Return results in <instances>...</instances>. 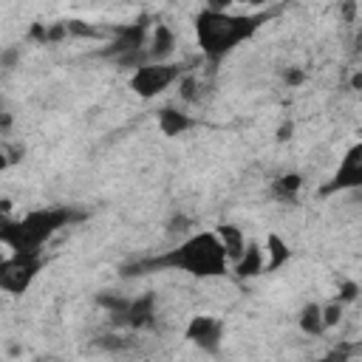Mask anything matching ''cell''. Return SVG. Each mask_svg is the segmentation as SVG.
<instances>
[{"mask_svg":"<svg viewBox=\"0 0 362 362\" xmlns=\"http://www.w3.org/2000/svg\"><path fill=\"white\" fill-rule=\"evenodd\" d=\"M342 314H345V305L339 300H331L322 305V320H325V328H337L342 322Z\"/></svg>","mask_w":362,"mask_h":362,"instance_id":"cell-16","label":"cell"},{"mask_svg":"<svg viewBox=\"0 0 362 362\" xmlns=\"http://www.w3.org/2000/svg\"><path fill=\"white\" fill-rule=\"evenodd\" d=\"M147 54H150V62H170V57L175 54V31L167 23H156L150 28Z\"/></svg>","mask_w":362,"mask_h":362,"instance_id":"cell-8","label":"cell"},{"mask_svg":"<svg viewBox=\"0 0 362 362\" xmlns=\"http://www.w3.org/2000/svg\"><path fill=\"white\" fill-rule=\"evenodd\" d=\"M238 277H257L260 272H266V255H263V243L257 240H249V249L246 255L232 266Z\"/></svg>","mask_w":362,"mask_h":362,"instance_id":"cell-12","label":"cell"},{"mask_svg":"<svg viewBox=\"0 0 362 362\" xmlns=\"http://www.w3.org/2000/svg\"><path fill=\"white\" fill-rule=\"evenodd\" d=\"M153 320H156V303H153L150 294L136 297V300L130 303L127 314H124V322H127L130 328H147V325H153Z\"/></svg>","mask_w":362,"mask_h":362,"instance_id":"cell-13","label":"cell"},{"mask_svg":"<svg viewBox=\"0 0 362 362\" xmlns=\"http://www.w3.org/2000/svg\"><path fill=\"white\" fill-rule=\"evenodd\" d=\"M297 325L305 337H320L325 334V320H322V303H305L297 314Z\"/></svg>","mask_w":362,"mask_h":362,"instance_id":"cell-14","label":"cell"},{"mask_svg":"<svg viewBox=\"0 0 362 362\" xmlns=\"http://www.w3.org/2000/svg\"><path fill=\"white\" fill-rule=\"evenodd\" d=\"M266 14H240L229 3H209L195 17V40L206 59L218 62L243 40H249Z\"/></svg>","mask_w":362,"mask_h":362,"instance_id":"cell-1","label":"cell"},{"mask_svg":"<svg viewBox=\"0 0 362 362\" xmlns=\"http://www.w3.org/2000/svg\"><path fill=\"white\" fill-rule=\"evenodd\" d=\"M153 266H170L175 272L192 274V277H221L229 269V257L221 246L218 232H192L187 235L175 249L153 260Z\"/></svg>","mask_w":362,"mask_h":362,"instance_id":"cell-3","label":"cell"},{"mask_svg":"<svg viewBox=\"0 0 362 362\" xmlns=\"http://www.w3.org/2000/svg\"><path fill=\"white\" fill-rule=\"evenodd\" d=\"M187 223H189V218H187V215H175V218H173L170 232H184V229H187Z\"/></svg>","mask_w":362,"mask_h":362,"instance_id":"cell-19","label":"cell"},{"mask_svg":"<svg viewBox=\"0 0 362 362\" xmlns=\"http://www.w3.org/2000/svg\"><path fill=\"white\" fill-rule=\"evenodd\" d=\"M300 189H303V175H300V173H283V175L274 178V184H272V192H274V198H280V201H294V198L300 195Z\"/></svg>","mask_w":362,"mask_h":362,"instance_id":"cell-15","label":"cell"},{"mask_svg":"<svg viewBox=\"0 0 362 362\" xmlns=\"http://www.w3.org/2000/svg\"><path fill=\"white\" fill-rule=\"evenodd\" d=\"M181 76H184V71L175 62H147L139 71H133L130 88H133L136 96L153 99V96L164 93L167 88H173L175 82H181Z\"/></svg>","mask_w":362,"mask_h":362,"instance_id":"cell-4","label":"cell"},{"mask_svg":"<svg viewBox=\"0 0 362 362\" xmlns=\"http://www.w3.org/2000/svg\"><path fill=\"white\" fill-rule=\"evenodd\" d=\"M263 255H266V272H274V269H280L291 260V246L286 243L283 235L269 232L266 240H263Z\"/></svg>","mask_w":362,"mask_h":362,"instance_id":"cell-11","label":"cell"},{"mask_svg":"<svg viewBox=\"0 0 362 362\" xmlns=\"http://www.w3.org/2000/svg\"><path fill=\"white\" fill-rule=\"evenodd\" d=\"M42 269V255H3L0 288L6 294H25Z\"/></svg>","mask_w":362,"mask_h":362,"instance_id":"cell-5","label":"cell"},{"mask_svg":"<svg viewBox=\"0 0 362 362\" xmlns=\"http://www.w3.org/2000/svg\"><path fill=\"white\" fill-rule=\"evenodd\" d=\"M356 294H359V286H356V283H351V280H345V283L339 286V297H337V300H339L342 305H348V303H354V300H356Z\"/></svg>","mask_w":362,"mask_h":362,"instance_id":"cell-17","label":"cell"},{"mask_svg":"<svg viewBox=\"0 0 362 362\" xmlns=\"http://www.w3.org/2000/svg\"><path fill=\"white\" fill-rule=\"evenodd\" d=\"M223 331H226V325H223L221 317H215V314H195V317H189V322L184 328V337L198 351L218 354L221 345H223Z\"/></svg>","mask_w":362,"mask_h":362,"instance_id":"cell-6","label":"cell"},{"mask_svg":"<svg viewBox=\"0 0 362 362\" xmlns=\"http://www.w3.org/2000/svg\"><path fill=\"white\" fill-rule=\"evenodd\" d=\"M215 232H218L221 246H223V252H226V257H229V266H235V263L246 255L252 238H246V232H243L238 223H221Z\"/></svg>","mask_w":362,"mask_h":362,"instance_id":"cell-9","label":"cell"},{"mask_svg":"<svg viewBox=\"0 0 362 362\" xmlns=\"http://www.w3.org/2000/svg\"><path fill=\"white\" fill-rule=\"evenodd\" d=\"M71 221H74V215L65 206L31 209L20 218H3L0 240L6 246V255H40L42 243L48 238H54Z\"/></svg>","mask_w":362,"mask_h":362,"instance_id":"cell-2","label":"cell"},{"mask_svg":"<svg viewBox=\"0 0 362 362\" xmlns=\"http://www.w3.org/2000/svg\"><path fill=\"white\" fill-rule=\"evenodd\" d=\"M156 122H158V130H161L164 136H170V139L187 133V130L195 124V119H192L189 113H184L181 107H173V105L161 107V110L156 113Z\"/></svg>","mask_w":362,"mask_h":362,"instance_id":"cell-10","label":"cell"},{"mask_svg":"<svg viewBox=\"0 0 362 362\" xmlns=\"http://www.w3.org/2000/svg\"><path fill=\"white\" fill-rule=\"evenodd\" d=\"M291 130H294V124H291V122H286V124L277 130V141H288V139H291Z\"/></svg>","mask_w":362,"mask_h":362,"instance_id":"cell-20","label":"cell"},{"mask_svg":"<svg viewBox=\"0 0 362 362\" xmlns=\"http://www.w3.org/2000/svg\"><path fill=\"white\" fill-rule=\"evenodd\" d=\"M351 90H362V71L351 74Z\"/></svg>","mask_w":362,"mask_h":362,"instance_id":"cell-21","label":"cell"},{"mask_svg":"<svg viewBox=\"0 0 362 362\" xmlns=\"http://www.w3.org/2000/svg\"><path fill=\"white\" fill-rule=\"evenodd\" d=\"M328 192L337 189H362V141L351 144L345 150V156L339 158V167L331 178V184L325 187Z\"/></svg>","mask_w":362,"mask_h":362,"instance_id":"cell-7","label":"cell"},{"mask_svg":"<svg viewBox=\"0 0 362 362\" xmlns=\"http://www.w3.org/2000/svg\"><path fill=\"white\" fill-rule=\"evenodd\" d=\"M342 14H345V20L351 23V20H354V14H356V6H354V3H345V6H342Z\"/></svg>","mask_w":362,"mask_h":362,"instance_id":"cell-22","label":"cell"},{"mask_svg":"<svg viewBox=\"0 0 362 362\" xmlns=\"http://www.w3.org/2000/svg\"><path fill=\"white\" fill-rule=\"evenodd\" d=\"M305 82V74L300 68H288L286 71V85H303Z\"/></svg>","mask_w":362,"mask_h":362,"instance_id":"cell-18","label":"cell"}]
</instances>
